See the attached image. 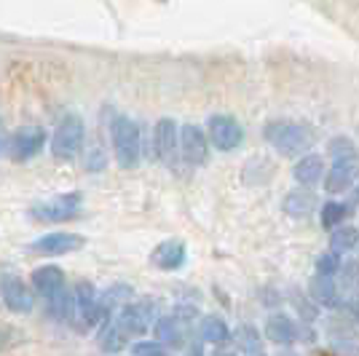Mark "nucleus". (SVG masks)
<instances>
[{
  "instance_id": "nucleus-28",
  "label": "nucleus",
  "mask_w": 359,
  "mask_h": 356,
  "mask_svg": "<svg viewBox=\"0 0 359 356\" xmlns=\"http://www.w3.org/2000/svg\"><path fill=\"white\" fill-rule=\"evenodd\" d=\"M132 356H164V348L158 345V343H135V348H132Z\"/></svg>"
},
{
  "instance_id": "nucleus-2",
  "label": "nucleus",
  "mask_w": 359,
  "mask_h": 356,
  "mask_svg": "<svg viewBox=\"0 0 359 356\" xmlns=\"http://www.w3.org/2000/svg\"><path fill=\"white\" fill-rule=\"evenodd\" d=\"M110 139H113V150H116V161L123 169H135L140 163V153H142V137H140V126L129 116H116L110 123Z\"/></svg>"
},
{
  "instance_id": "nucleus-3",
  "label": "nucleus",
  "mask_w": 359,
  "mask_h": 356,
  "mask_svg": "<svg viewBox=\"0 0 359 356\" xmlns=\"http://www.w3.org/2000/svg\"><path fill=\"white\" fill-rule=\"evenodd\" d=\"M83 137H86V129H83L81 116L67 113V116L57 123L54 137H51V153H54V158H60V161H73L75 156L83 150Z\"/></svg>"
},
{
  "instance_id": "nucleus-29",
  "label": "nucleus",
  "mask_w": 359,
  "mask_h": 356,
  "mask_svg": "<svg viewBox=\"0 0 359 356\" xmlns=\"http://www.w3.org/2000/svg\"><path fill=\"white\" fill-rule=\"evenodd\" d=\"M344 276H346V287H348V292L359 289V263H348V266L344 268Z\"/></svg>"
},
{
  "instance_id": "nucleus-26",
  "label": "nucleus",
  "mask_w": 359,
  "mask_h": 356,
  "mask_svg": "<svg viewBox=\"0 0 359 356\" xmlns=\"http://www.w3.org/2000/svg\"><path fill=\"white\" fill-rule=\"evenodd\" d=\"M338 271H341V257L335 252H325L316 260V273H319V276L332 279V273H338Z\"/></svg>"
},
{
  "instance_id": "nucleus-10",
  "label": "nucleus",
  "mask_w": 359,
  "mask_h": 356,
  "mask_svg": "<svg viewBox=\"0 0 359 356\" xmlns=\"http://www.w3.org/2000/svg\"><path fill=\"white\" fill-rule=\"evenodd\" d=\"M177 153H182L185 163H191V166L207 163V158H210V148H207V137H204V132H201L198 126H194V123L182 126V129H180V150Z\"/></svg>"
},
{
  "instance_id": "nucleus-15",
  "label": "nucleus",
  "mask_w": 359,
  "mask_h": 356,
  "mask_svg": "<svg viewBox=\"0 0 359 356\" xmlns=\"http://www.w3.org/2000/svg\"><path fill=\"white\" fill-rule=\"evenodd\" d=\"M185 257H188V249H185V244H182L180 238L161 241V244L153 249V254H150L153 266L161 268V271H177V268L185 266Z\"/></svg>"
},
{
  "instance_id": "nucleus-16",
  "label": "nucleus",
  "mask_w": 359,
  "mask_h": 356,
  "mask_svg": "<svg viewBox=\"0 0 359 356\" xmlns=\"http://www.w3.org/2000/svg\"><path fill=\"white\" fill-rule=\"evenodd\" d=\"M266 338L271 343H279V345H290V343L298 341V324L285 313H276L266 324Z\"/></svg>"
},
{
  "instance_id": "nucleus-35",
  "label": "nucleus",
  "mask_w": 359,
  "mask_h": 356,
  "mask_svg": "<svg viewBox=\"0 0 359 356\" xmlns=\"http://www.w3.org/2000/svg\"><path fill=\"white\" fill-rule=\"evenodd\" d=\"M260 356H263V354H260Z\"/></svg>"
},
{
  "instance_id": "nucleus-33",
  "label": "nucleus",
  "mask_w": 359,
  "mask_h": 356,
  "mask_svg": "<svg viewBox=\"0 0 359 356\" xmlns=\"http://www.w3.org/2000/svg\"><path fill=\"white\" fill-rule=\"evenodd\" d=\"M194 356H204V354H201V351H198V348H196V351H194Z\"/></svg>"
},
{
  "instance_id": "nucleus-18",
  "label": "nucleus",
  "mask_w": 359,
  "mask_h": 356,
  "mask_svg": "<svg viewBox=\"0 0 359 356\" xmlns=\"http://www.w3.org/2000/svg\"><path fill=\"white\" fill-rule=\"evenodd\" d=\"M295 179H298L300 185H316L322 174H325V161H322V156H316V153H306L298 163H295Z\"/></svg>"
},
{
  "instance_id": "nucleus-4",
  "label": "nucleus",
  "mask_w": 359,
  "mask_h": 356,
  "mask_svg": "<svg viewBox=\"0 0 359 356\" xmlns=\"http://www.w3.org/2000/svg\"><path fill=\"white\" fill-rule=\"evenodd\" d=\"M70 319H73L75 329H81V332L102 324V316H100V295H97L94 284H89V282L75 284L73 295H70Z\"/></svg>"
},
{
  "instance_id": "nucleus-17",
  "label": "nucleus",
  "mask_w": 359,
  "mask_h": 356,
  "mask_svg": "<svg viewBox=\"0 0 359 356\" xmlns=\"http://www.w3.org/2000/svg\"><path fill=\"white\" fill-rule=\"evenodd\" d=\"M156 343L164 348H180L182 343H185V332H182V327H180V319L177 316H164V319H156Z\"/></svg>"
},
{
  "instance_id": "nucleus-9",
  "label": "nucleus",
  "mask_w": 359,
  "mask_h": 356,
  "mask_svg": "<svg viewBox=\"0 0 359 356\" xmlns=\"http://www.w3.org/2000/svg\"><path fill=\"white\" fill-rule=\"evenodd\" d=\"M0 295H3L6 308L14 313H30L32 306H35L30 287L22 282L19 276H14V273H6V276L0 279Z\"/></svg>"
},
{
  "instance_id": "nucleus-31",
  "label": "nucleus",
  "mask_w": 359,
  "mask_h": 356,
  "mask_svg": "<svg viewBox=\"0 0 359 356\" xmlns=\"http://www.w3.org/2000/svg\"><path fill=\"white\" fill-rule=\"evenodd\" d=\"M6 153V129H3V121H0V156Z\"/></svg>"
},
{
  "instance_id": "nucleus-14",
  "label": "nucleus",
  "mask_w": 359,
  "mask_h": 356,
  "mask_svg": "<svg viewBox=\"0 0 359 356\" xmlns=\"http://www.w3.org/2000/svg\"><path fill=\"white\" fill-rule=\"evenodd\" d=\"M359 177V161L357 158H341L330 166L325 188L327 193H344L346 188H351V182Z\"/></svg>"
},
{
  "instance_id": "nucleus-22",
  "label": "nucleus",
  "mask_w": 359,
  "mask_h": 356,
  "mask_svg": "<svg viewBox=\"0 0 359 356\" xmlns=\"http://www.w3.org/2000/svg\"><path fill=\"white\" fill-rule=\"evenodd\" d=\"M198 332H201V338L207 343H228V338H231V329H228V324H225L220 316H207V319H201Z\"/></svg>"
},
{
  "instance_id": "nucleus-13",
  "label": "nucleus",
  "mask_w": 359,
  "mask_h": 356,
  "mask_svg": "<svg viewBox=\"0 0 359 356\" xmlns=\"http://www.w3.org/2000/svg\"><path fill=\"white\" fill-rule=\"evenodd\" d=\"M81 247H83V236H78V233H46V236L32 241V252L43 254L78 252Z\"/></svg>"
},
{
  "instance_id": "nucleus-23",
  "label": "nucleus",
  "mask_w": 359,
  "mask_h": 356,
  "mask_svg": "<svg viewBox=\"0 0 359 356\" xmlns=\"http://www.w3.org/2000/svg\"><path fill=\"white\" fill-rule=\"evenodd\" d=\"M330 241H332V252L335 254L351 252L359 244V231L357 228H335V233L330 236Z\"/></svg>"
},
{
  "instance_id": "nucleus-19",
  "label": "nucleus",
  "mask_w": 359,
  "mask_h": 356,
  "mask_svg": "<svg viewBox=\"0 0 359 356\" xmlns=\"http://www.w3.org/2000/svg\"><path fill=\"white\" fill-rule=\"evenodd\" d=\"M282 207L290 217H306L316 209V196L311 191H292V193H287Z\"/></svg>"
},
{
  "instance_id": "nucleus-27",
  "label": "nucleus",
  "mask_w": 359,
  "mask_h": 356,
  "mask_svg": "<svg viewBox=\"0 0 359 356\" xmlns=\"http://www.w3.org/2000/svg\"><path fill=\"white\" fill-rule=\"evenodd\" d=\"M330 153L335 156V161H341V158H354V145H351L348 139H332V142H330Z\"/></svg>"
},
{
  "instance_id": "nucleus-1",
  "label": "nucleus",
  "mask_w": 359,
  "mask_h": 356,
  "mask_svg": "<svg viewBox=\"0 0 359 356\" xmlns=\"http://www.w3.org/2000/svg\"><path fill=\"white\" fill-rule=\"evenodd\" d=\"M263 137L271 148H276L282 156H298L314 145L316 134L303 126V123H287V121H273L263 129Z\"/></svg>"
},
{
  "instance_id": "nucleus-6",
  "label": "nucleus",
  "mask_w": 359,
  "mask_h": 356,
  "mask_svg": "<svg viewBox=\"0 0 359 356\" xmlns=\"http://www.w3.org/2000/svg\"><path fill=\"white\" fill-rule=\"evenodd\" d=\"M156 303L150 300H137L123 306L121 313L116 316V324L121 327V332L126 338H137V335H145L150 329V322H156Z\"/></svg>"
},
{
  "instance_id": "nucleus-25",
  "label": "nucleus",
  "mask_w": 359,
  "mask_h": 356,
  "mask_svg": "<svg viewBox=\"0 0 359 356\" xmlns=\"http://www.w3.org/2000/svg\"><path fill=\"white\" fill-rule=\"evenodd\" d=\"M346 214H348V207L346 204H338V201H330L322 207V225L325 228H335V225H341L346 220Z\"/></svg>"
},
{
  "instance_id": "nucleus-5",
  "label": "nucleus",
  "mask_w": 359,
  "mask_h": 356,
  "mask_svg": "<svg viewBox=\"0 0 359 356\" xmlns=\"http://www.w3.org/2000/svg\"><path fill=\"white\" fill-rule=\"evenodd\" d=\"M81 207H83V196L73 191V193H60L38 201L30 209V214L32 220H38V223H65V220H73L75 214L81 212Z\"/></svg>"
},
{
  "instance_id": "nucleus-7",
  "label": "nucleus",
  "mask_w": 359,
  "mask_h": 356,
  "mask_svg": "<svg viewBox=\"0 0 359 356\" xmlns=\"http://www.w3.org/2000/svg\"><path fill=\"white\" fill-rule=\"evenodd\" d=\"M46 145V132L41 126H22L19 132H14V137L6 142V150L11 156V161H30L35 158Z\"/></svg>"
},
{
  "instance_id": "nucleus-24",
  "label": "nucleus",
  "mask_w": 359,
  "mask_h": 356,
  "mask_svg": "<svg viewBox=\"0 0 359 356\" xmlns=\"http://www.w3.org/2000/svg\"><path fill=\"white\" fill-rule=\"evenodd\" d=\"M236 338H239V345L244 348L247 356L263 354V343H260V335H257V329H255L252 324H241L239 332H236Z\"/></svg>"
},
{
  "instance_id": "nucleus-34",
  "label": "nucleus",
  "mask_w": 359,
  "mask_h": 356,
  "mask_svg": "<svg viewBox=\"0 0 359 356\" xmlns=\"http://www.w3.org/2000/svg\"><path fill=\"white\" fill-rule=\"evenodd\" d=\"M354 201H359V188H357V196H354Z\"/></svg>"
},
{
  "instance_id": "nucleus-11",
  "label": "nucleus",
  "mask_w": 359,
  "mask_h": 356,
  "mask_svg": "<svg viewBox=\"0 0 359 356\" xmlns=\"http://www.w3.org/2000/svg\"><path fill=\"white\" fill-rule=\"evenodd\" d=\"M180 148V132L177 123L172 118H161L153 129V150H156V158L164 163H175V156H177Z\"/></svg>"
},
{
  "instance_id": "nucleus-8",
  "label": "nucleus",
  "mask_w": 359,
  "mask_h": 356,
  "mask_svg": "<svg viewBox=\"0 0 359 356\" xmlns=\"http://www.w3.org/2000/svg\"><path fill=\"white\" fill-rule=\"evenodd\" d=\"M207 129H210L212 145L217 150H225V153L236 150L241 145V139H244V129H241V123L233 116H212Z\"/></svg>"
},
{
  "instance_id": "nucleus-20",
  "label": "nucleus",
  "mask_w": 359,
  "mask_h": 356,
  "mask_svg": "<svg viewBox=\"0 0 359 356\" xmlns=\"http://www.w3.org/2000/svg\"><path fill=\"white\" fill-rule=\"evenodd\" d=\"M311 297H314L319 306L332 308V306H338V287L327 276H316L314 282H311Z\"/></svg>"
},
{
  "instance_id": "nucleus-32",
  "label": "nucleus",
  "mask_w": 359,
  "mask_h": 356,
  "mask_svg": "<svg viewBox=\"0 0 359 356\" xmlns=\"http://www.w3.org/2000/svg\"><path fill=\"white\" fill-rule=\"evenodd\" d=\"M217 356H236V354H228V351H220Z\"/></svg>"
},
{
  "instance_id": "nucleus-30",
  "label": "nucleus",
  "mask_w": 359,
  "mask_h": 356,
  "mask_svg": "<svg viewBox=\"0 0 359 356\" xmlns=\"http://www.w3.org/2000/svg\"><path fill=\"white\" fill-rule=\"evenodd\" d=\"M348 311H351V316L359 322V289L348 292Z\"/></svg>"
},
{
  "instance_id": "nucleus-21",
  "label": "nucleus",
  "mask_w": 359,
  "mask_h": 356,
  "mask_svg": "<svg viewBox=\"0 0 359 356\" xmlns=\"http://www.w3.org/2000/svg\"><path fill=\"white\" fill-rule=\"evenodd\" d=\"M129 343V338L121 332V327L116 322H105L102 324V332H100V348L105 354H118L121 348Z\"/></svg>"
},
{
  "instance_id": "nucleus-12",
  "label": "nucleus",
  "mask_w": 359,
  "mask_h": 356,
  "mask_svg": "<svg viewBox=\"0 0 359 356\" xmlns=\"http://www.w3.org/2000/svg\"><path fill=\"white\" fill-rule=\"evenodd\" d=\"M30 279H32V289L43 297V300H48V303L67 292V289H65V273H62V268H57V266L35 268Z\"/></svg>"
}]
</instances>
